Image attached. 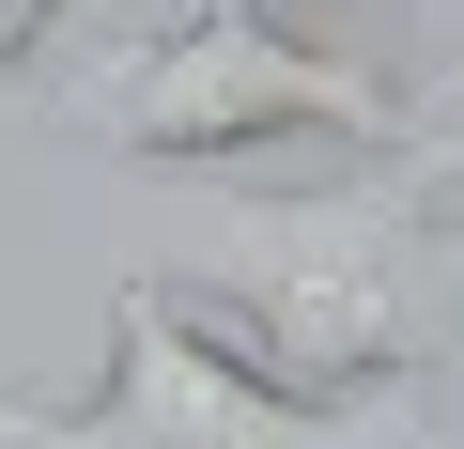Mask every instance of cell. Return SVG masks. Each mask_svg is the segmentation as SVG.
Segmentation results:
<instances>
[{"instance_id":"obj_1","label":"cell","mask_w":464,"mask_h":449,"mask_svg":"<svg viewBox=\"0 0 464 449\" xmlns=\"http://www.w3.org/2000/svg\"><path fill=\"white\" fill-rule=\"evenodd\" d=\"M464 124L387 140L325 186H248L170 233V295H217L248 372L295 403H402L418 372L464 387V217H449Z\"/></svg>"},{"instance_id":"obj_2","label":"cell","mask_w":464,"mask_h":449,"mask_svg":"<svg viewBox=\"0 0 464 449\" xmlns=\"http://www.w3.org/2000/svg\"><path fill=\"white\" fill-rule=\"evenodd\" d=\"M93 155H140V171H217V155H387L418 140V109L356 63V47H310L264 0H186L170 32H124L63 78H32Z\"/></svg>"},{"instance_id":"obj_3","label":"cell","mask_w":464,"mask_h":449,"mask_svg":"<svg viewBox=\"0 0 464 449\" xmlns=\"http://www.w3.org/2000/svg\"><path fill=\"white\" fill-rule=\"evenodd\" d=\"M0 449H433L402 403H295L279 372H248V341H217L201 295H170L155 264L109 295V372L93 403H32L0 387Z\"/></svg>"},{"instance_id":"obj_4","label":"cell","mask_w":464,"mask_h":449,"mask_svg":"<svg viewBox=\"0 0 464 449\" xmlns=\"http://www.w3.org/2000/svg\"><path fill=\"white\" fill-rule=\"evenodd\" d=\"M47 32H63V0H0V93L47 78Z\"/></svg>"},{"instance_id":"obj_5","label":"cell","mask_w":464,"mask_h":449,"mask_svg":"<svg viewBox=\"0 0 464 449\" xmlns=\"http://www.w3.org/2000/svg\"><path fill=\"white\" fill-rule=\"evenodd\" d=\"M449 93H464V63H449V78H433V109H449Z\"/></svg>"}]
</instances>
